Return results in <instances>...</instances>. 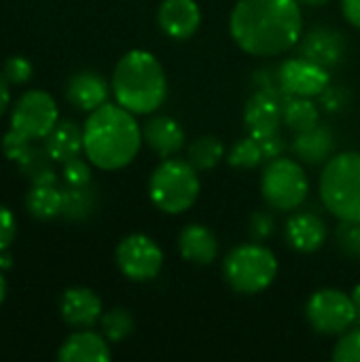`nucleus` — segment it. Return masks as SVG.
Returning a JSON list of instances; mask_svg holds the SVG:
<instances>
[{
	"instance_id": "nucleus-1",
	"label": "nucleus",
	"mask_w": 360,
	"mask_h": 362,
	"mask_svg": "<svg viewBox=\"0 0 360 362\" xmlns=\"http://www.w3.org/2000/svg\"><path fill=\"white\" fill-rule=\"evenodd\" d=\"M236 45L259 57L280 55L303 36V17L297 0H238L229 17Z\"/></svg>"
},
{
	"instance_id": "nucleus-2",
	"label": "nucleus",
	"mask_w": 360,
	"mask_h": 362,
	"mask_svg": "<svg viewBox=\"0 0 360 362\" xmlns=\"http://www.w3.org/2000/svg\"><path fill=\"white\" fill-rule=\"evenodd\" d=\"M142 140V129L134 112L121 104H102L89 112L83 125V153L89 163L106 172L129 165Z\"/></svg>"
},
{
	"instance_id": "nucleus-3",
	"label": "nucleus",
	"mask_w": 360,
	"mask_h": 362,
	"mask_svg": "<svg viewBox=\"0 0 360 362\" xmlns=\"http://www.w3.org/2000/svg\"><path fill=\"white\" fill-rule=\"evenodd\" d=\"M112 93L117 104L134 115L155 112L168 95V78L159 59L142 49L125 53L112 72Z\"/></svg>"
},
{
	"instance_id": "nucleus-4",
	"label": "nucleus",
	"mask_w": 360,
	"mask_h": 362,
	"mask_svg": "<svg viewBox=\"0 0 360 362\" xmlns=\"http://www.w3.org/2000/svg\"><path fill=\"white\" fill-rule=\"evenodd\" d=\"M320 197L335 218L360 223V153L348 151L325 163Z\"/></svg>"
},
{
	"instance_id": "nucleus-5",
	"label": "nucleus",
	"mask_w": 360,
	"mask_h": 362,
	"mask_svg": "<svg viewBox=\"0 0 360 362\" xmlns=\"http://www.w3.org/2000/svg\"><path fill=\"white\" fill-rule=\"evenodd\" d=\"M199 195L197 170L187 159H163L149 180V197L166 214L187 212Z\"/></svg>"
},
{
	"instance_id": "nucleus-6",
	"label": "nucleus",
	"mask_w": 360,
	"mask_h": 362,
	"mask_svg": "<svg viewBox=\"0 0 360 362\" xmlns=\"http://www.w3.org/2000/svg\"><path fill=\"white\" fill-rule=\"evenodd\" d=\"M276 276L278 259L259 242L236 246L223 261V278L240 295L263 293L272 286Z\"/></svg>"
},
{
	"instance_id": "nucleus-7",
	"label": "nucleus",
	"mask_w": 360,
	"mask_h": 362,
	"mask_svg": "<svg viewBox=\"0 0 360 362\" xmlns=\"http://www.w3.org/2000/svg\"><path fill=\"white\" fill-rule=\"evenodd\" d=\"M261 193L269 208L289 212L303 206L310 193L306 170L289 157L269 159L261 174Z\"/></svg>"
},
{
	"instance_id": "nucleus-8",
	"label": "nucleus",
	"mask_w": 360,
	"mask_h": 362,
	"mask_svg": "<svg viewBox=\"0 0 360 362\" xmlns=\"http://www.w3.org/2000/svg\"><path fill=\"white\" fill-rule=\"evenodd\" d=\"M306 318L320 335H344L356 325L352 295L337 288H320L306 303Z\"/></svg>"
},
{
	"instance_id": "nucleus-9",
	"label": "nucleus",
	"mask_w": 360,
	"mask_h": 362,
	"mask_svg": "<svg viewBox=\"0 0 360 362\" xmlns=\"http://www.w3.org/2000/svg\"><path fill=\"white\" fill-rule=\"evenodd\" d=\"M57 121L59 110L55 100L40 89H30L21 93L11 110V127L34 142L45 140Z\"/></svg>"
},
{
	"instance_id": "nucleus-10",
	"label": "nucleus",
	"mask_w": 360,
	"mask_h": 362,
	"mask_svg": "<svg viewBox=\"0 0 360 362\" xmlns=\"http://www.w3.org/2000/svg\"><path fill=\"white\" fill-rule=\"evenodd\" d=\"M115 261L121 274L132 282H149L155 280L163 267V250L153 238L144 233H132L119 242Z\"/></svg>"
},
{
	"instance_id": "nucleus-11",
	"label": "nucleus",
	"mask_w": 360,
	"mask_h": 362,
	"mask_svg": "<svg viewBox=\"0 0 360 362\" xmlns=\"http://www.w3.org/2000/svg\"><path fill=\"white\" fill-rule=\"evenodd\" d=\"M276 76H278V87L284 95L316 98L331 85L329 70L306 57L282 62Z\"/></svg>"
},
{
	"instance_id": "nucleus-12",
	"label": "nucleus",
	"mask_w": 360,
	"mask_h": 362,
	"mask_svg": "<svg viewBox=\"0 0 360 362\" xmlns=\"http://www.w3.org/2000/svg\"><path fill=\"white\" fill-rule=\"evenodd\" d=\"M284 121V100L282 91L276 89H259L250 95L244 108V123L250 136L259 138L280 129Z\"/></svg>"
},
{
	"instance_id": "nucleus-13",
	"label": "nucleus",
	"mask_w": 360,
	"mask_h": 362,
	"mask_svg": "<svg viewBox=\"0 0 360 362\" xmlns=\"http://www.w3.org/2000/svg\"><path fill=\"white\" fill-rule=\"evenodd\" d=\"M301 57L323 66V68H335L342 64L346 55V38L342 32L329 28V25H316L299 40Z\"/></svg>"
},
{
	"instance_id": "nucleus-14",
	"label": "nucleus",
	"mask_w": 360,
	"mask_h": 362,
	"mask_svg": "<svg viewBox=\"0 0 360 362\" xmlns=\"http://www.w3.org/2000/svg\"><path fill=\"white\" fill-rule=\"evenodd\" d=\"M157 23L166 36L187 40L202 23L199 4L195 0H163L157 11Z\"/></svg>"
},
{
	"instance_id": "nucleus-15",
	"label": "nucleus",
	"mask_w": 360,
	"mask_h": 362,
	"mask_svg": "<svg viewBox=\"0 0 360 362\" xmlns=\"http://www.w3.org/2000/svg\"><path fill=\"white\" fill-rule=\"evenodd\" d=\"M59 314L72 329H91L104 314L102 299L91 288L72 286L59 299Z\"/></svg>"
},
{
	"instance_id": "nucleus-16",
	"label": "nucleus",
	"mask_w": 360,
	"mask_h": 362,
	"mask_svg": "<svg viewBox=\"0 0 360 362\" xmlns=\"http://www.w3.org/2000/svg\"><path fill=\"white\" fill-rule=\"evenodd\" d=\"M66 100L85 112H91L106 104L108 98V83L95 70H79L66 81Z\"/></svg>"
},
{
	"instance_id": "nucleus-17",
	"label": "nucleus",
	"mask_w": 360,
	"mask_h": 362,
	"mask_svg": "<svg viewBox=\"0 0 360 362\" xmlns=\"http://www.w3.org/2000/svg\"><path fill=\"white\" fill-rule=\"evenodd\" d=\"M108 339L89 329H79L59 348V362H108L110 361Z\"/></svg>"
},
{
	"instance_id": "nucleus-18",
	"label": "nucleus",
	"mask_w": 360,
	"mask_h": 362,
	"mask_svg": "<svg viewBox=\"0 0 360 362\" xmlns=\"http://www.w3.org/2000/svg\"><path fill=\"white\" fill-rule=\"evenodd\" d=\"M142 138L146 146L161 159L174 157L185 146V129L172 117H153L142 127Z\"/></svg>"
},
{
	"instance_id": "nucleus-19",
	"label": "nucleus",
	"mask_w": 360,
	"mask_h": 362,
	"mask_svg": "<svg viewBox=\"0 0 360 362\" xmlns=\"http://www.w3.org/2000/svg\"><path fill=\"white\" fill-rule=\"evenodd\" d=\"M286 240L297 252H316L327 240V225L314 212H299L286 223Z\"/></svg>"
},
{
	"instance_id": "nucleus-20",
	"label": "nucleus",
	"mask_w": 360,
	"mask_h": 362,
	"mask_svg": "<svg viewBox=\"0 0 360 362\" xmlns=\"http://www.w3.org/2000/svg\"><path fill=\"white\" fill-rule=\"evenodd\" d=\"M178 250L185 261L210 265L219 257V240L206 225H187L178 235Z\"/></svg>"
},
{
	"instance_id": "nucleus-21",
	"label": "nucleus",
	"mask_w": 360,
	"mask_h": 362,
	"mask_svg": "<svg viewBox=\"0 0 360 362\" xmlns=\"http://www.w3.org/2000/svg\"><path fill=\"white\" fill-rule=\"evenodd\" d=\"M335 148V136L329 127L316 125L308 132H299L293 140V153L308 165H320L331 159Z\"/></svg>"
},
{
	"instance_id": "nucleus-22",
	"label": "nucleus",
	"mask_w": 360,
	"mask_h": 362,
	"mask_svg": "<svg viewBox=\"0 0 360 362\" xmlns=\"http://www.w3.org/2000/svg\"><path fill=\"white\" fill-rule=\"evenodd\" d=\"M45 148L55 163H64L72 157H79L83 151V127L72 119H62L45 138Z\"/></svg>"
},
{
	"instance_id": "nucleus-23",
	"label": "nucleus",
	"mask_w": 360,
	"mask_h": 362,
	"mask_svg": "<svg viewBox=\"0 0 360 362\" xmlns=\"http://www.w3.org/2000/svg\"><path fill=\"white\" fill-rule=\"evenodd\" d=\"M19 172L32 182V185H57V172L55 161L47 153L45 144L38 146L36 142L23 153V157L17 161Z\"/></svg>"
},
{
	"instance_id": "nucleus-24",
	"label": "nucleus",
	"mask_w": 360,
	"mask_h": 362,
	"mask_svg": "<svg viewBox=\"0 0 360 362\" xmlns=\"http://www.w3.org/2000/svg\"><path fill=\"white\" fill-rule=\"evenodd\" d=\"M64 191L57 185H32L25 193V210L38 221H51L62 214Z\"/></svg>"
},
{
	"instance_id": "nucleus-25",
	"label": "nucleus",
	"mask_w": 360,
	"mask_h": 362,
	"mask_svg": "<svg viewBox=\"0 0 360 362\" xmlns=\"http://www.w3.org/2000/svg\"><path fill=\"white\" fill-rule=\"evenodd\" d=\"M62 216L68 221H87L98 210V191L91 185L85 187H64Z\"/></svg>"
},
{
	"instance_id": "nucleus-26",
	"label": "nucleus",
	"mask_w": 360,
	"mask_h": 362,
	"mask_svg": "<svg viewBox=\"0 0 360 362\" xmlns=\"http://www.w3.org/2000/svg\"><path fill=\"white\" fill-rule=\"evenodd\" d=\"M320 123V110L312 98L301 95H286L284 100V125L295 134L308 132Z\"/></svg>"
},
{
	"instance_id": "nucleus-27",
	"label": "nucleus",
	"mask_w": 360,
	"mask_h": 362,
	"mask_svg": "<svg viewBox=\"0 0 360 362\" xmlns=\"http://www.w3.org/2000/svg\"><path fill=\"white\" fill-rule=\"evenodd\" d=\"M223 155H225V148H223V142L219 138H214V136H202V138H195L189 144L187 161L195 170H212L214 165L221 163Z\"/></svg>"
},
{
	"instance_id": "nucleus-28",
	"label": "nucleus",
	"mask_w": 360,
	"mask_h": 362,
	"mask_svg": "<svg viewBox=\"0 0 360 362\" xmlns=\"http://www.w3.org/2000/svg\"><path fill=\"white\" fill-rule=\"evenodd\" d=\"M100 325H102V335L110 344H119V341L127 339L136 327L134 316L123 308H115V310H108L106 314H102Z\"/></svg>"
},
{
	"instance_id": "nucleus-29",
	"label": "nucleus",
	"mask_w": 360,
	"mask_h": 362,
	"mask_svg": "<svg viewBox=\"0 0 360 362\" xmlns=\"http://www.w3.org/2000/svg\"><path fill=\"white\" fill-rule=\"evenodd\" d=\"M261 159H263V151L252 136L238 140L227 155V163L240 170H252L261 163Z\"/></svg>"
},
{
	"instance_id": "nucleus-30",
	"label": "nucleus",
	"mask_w": 360,
	"mask_h": 362,
	"mask_svg": "<svg viewBox=\"0 0 360 362\" xmlns=\"http://www.w3.org/2000/svg\"><path fill=\"white\" fill-rule=\"evenodd\" d=\"M335 362H360V325L359 329H348L333 350Z\"/></svg>"
},
{
	"instance_id": "nucleus-31",
	"label": "nucleus",
	"mask_w": 360,
	"mask_h": 362,
	"mask_svg": "<svg viewBox=\"0 0 360 362\" xmlns=\"http://www.w3.org/2000/svg\"><path fill=\"white\" fill-rule=\"evenodd\" d=\"M62 178L66 187H85L91 185V168L85 159L72 157L62 163Z\"/></svg>"
},
{
	"instance_id": "nucleus-32",
	"label": "nucleus",
	"mask_w": 360,
	"mask_h": 362,
	"mask_svg": "<svg viewBox=\"0 0 360 362\" xmlns=\"http://www.w3.org/2000/svg\"><path fill=\"white\" fill-rule=\"evenodd\" d=\"M335 238H337V244L339 248L360 261V223H346V221H339V227L335 229Z\"/></svg>"
},
{
	"instance_id": "nucleus-33",
	"label": "nucleus",
	"mask_w": 360,
	"mask_h": 362,
	"mask_svg": "<svg viewBox=\"0 0 360 362\" xmlns=\"http://www.w3.org/2000/svg\"><path fill=\"white\" fill-rule=\"evenodd\" d=\"M2 74L11 85H23L32 78V64L23 55H13L4 62Z\"/></svg>"
},
{
	"instance_id": "nucleus-34",
	"label": "nucleus",
	"mask_w": 360,
	"mask_h": 362,
	"mask_svg": "<svg viewBox=\"0 0 360 362\" xmlns=\"http://www.w3.org/2000/svg\"><path fill=\"white\" fill-rule=\"evenodd\" d=\"M32 144H34V140L25 138L23 134H19V132L13 129V127L2 136V153H4L6 159H11V161H15V163L23 157V153H25Z\"/></svg>"
},
{
	"instance_id": "nucleus-35",
	"label": "nucleus",
	"mask_w": 360,
	"mask_h": 362,
	"mask_svg": "<svg viewBox=\"0 0 360 362\" xmlns=\"http://www.w3.org/2000/svg\"><path fill=\"white\" fill-rule=\"evenodd\" d=\"M250 235L255 242H265L274 235L276 231V221L269 212H255L250 216Z\"/></svg>"
},
{
	"instance_id": "nucleus-36",
	"label": "nucleus",
	"mask_w": 360,
	"mask_h": 362,
	"mask_svg": "<svg viewBox=\"0 0 360 362\" xmlns=\"http://www.w3.org/2000/svg\"><path fill=\"white\" fill-rule=\"evenodd\" d=\"M252 138H255V136H252ZM255 140L259 142V146H261L265 159L282 157V153L286 151V142H284L280 129H278V132H272V134H265V136H259V138H255Z\"/></svg>"
},
{
	"instance_id": "nucleus-37",
	"label": "nucleus",
	"mask_w": 360,
	"mask_h": 362,
	"mask_svg": "<svg viewBox=\"0 0 360 362\" xmlns=\"http://www.w3.org/2000/svg\"><path fill=\"white\" fill-rule=\"evenodd\" d=\"M15 233H17V223H15L13 212L0 206V250H6L13 244Z\"/></svg>"
},
{
	"instance_id": "nucleus-38",
	"label": "nucleus",
	"mask_w": 360,
	"mask_h": 362,
	"mask_svg": "<svg viewBox=\"0 0 360 362\" xmlns=\"http://www.w3.org/2000/svg\"><path fill=\"white\" fill-rule=\"evenodd\" d=\"M320 100H323V106L329 110V112H335V110H342L346 106V93L342 89H331L327 87L323 93H320Z\"/></svg>"
},
{
	"instance_id": "nucleus-39",
	"label": "nucleus",
	"mask_w": 360,
	"mask_h": 362,
	"mask_svg": "<svg viewBox=\"0 0 360 362\" xmlns=\"http://www.w3.org/2000/svg\"><path fill=\"white\" fill-rule=\"evenodd\" d=\"M342 13L354 28H360V0H342Z\"/></svg>"
},
{
	"instance_id": "nucleus-40",
	"label": "nucleus",
	"mask_w": 360,
	"mask_h": 362,
	"mask_svg": "<svg viewBox=\"0 0 360 362\" xmlns=\"http://www.w3.org/2000/svg\"><path fill=\"white\" fill-rule=\"evenodd\" d=\"M8 81L4 78V74L0 72V117L6 112L8 108V102H11V91H8Z\"/></svg>"
},
{
	"instance_id": "nucleus-41",
	"label": "nucleus",
	"mask_w": 360,
	"mask_h": 362,
	"mask_svg": "<svg viewBox=\"0 0 360 362\" xmlns=\"http://www.w3.org/2000/svg\"><path fill=\"white\" fill-rule=\"evenodd\" d=\"M13 265V257L6 255V250H0V272L2 269H8Z\"/></svg>"
},
{
	"instance_id": "nucleus-42",
	"label": "nucleus",
	"mask_w": 360,
	"mask_h": 362,
	"mask_svg": "<svg viewBox=\"0 0 360 362\" xmlns=\"http://www.w3.org/2000/svg\"><path fill=\"white\" fill-rule=\"evenodd\" d=\"M352 299H354V305H356V325H360V284L352 291Z\"/></svg>"
},
{
	"instance_id": "nucleus-43",
	"label": "nucleus",
	"mask_w": 360,
	"mask_h": 362,
	"mask_svg": "<svg viewBox=\"0 0 360 362\" xmlns=\"http://www.w3.org/2000/svg\"><path fill=\"white\" fill-rule=\"evenodd\" d=\"M4 295H6V280H4V276H2V272H0V305H2V301H4Z\"/></svg>"
},
{
	"instance_id": "nucleus-44",
	"label": "nucleus",
	"mask_w": 360,
	"mask_h": 362,
	"mask_svg": "<svg viewBox=\"0 0 360 362\" xmlns=\"http://www.w3.org/2000/svg\"><path fill=\"white\" fill-rule=\"evenodd\" d=\"M299 4H306V6H320V4H325V2H329V0H297Z\"/></svg>"
}]
</instances>
